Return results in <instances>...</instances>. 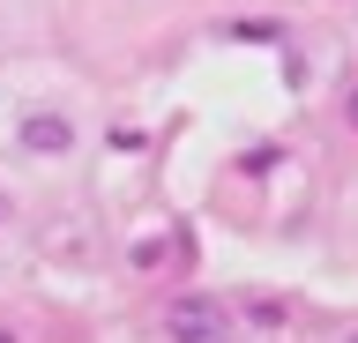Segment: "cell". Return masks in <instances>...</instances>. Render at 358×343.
Returning a JSON list of instances; mask_svg holds the SVG:
<instances>
[{
    "label": "cell",
    "instance_id": "obj_2",
    "mask_svg": "<svg viewBox=\"0 0 358 343\" xmlns=\"http://www.w3.org/2000/svg\"><path fill=\"white\" fill-rule=\"evenodd\" d=\"M67 142H75V127H67L60 112H30V119H22V149H45V157H60Z\"/></svg>",
    "mask_w": 358,
    "mask_h": 343
},
{
    "label": "cell",
    "instance_id": "obj_4",
    "mask_svg": "<svg viewBox=\"0 0 358 343\" xmlns=\"http://www.w3.org/2000/svg\"><path fill=\"white\" fill-rule=\"evenodd\" d=\"M0 343H15V336H0Z\"/></svg>",
    "mask_w": 358,
    "mask_h": 343
},
{
    "label": "cell",
    "instance_id": "obj_5",
    "mask_svg": "<svg viewBox=\"0 0 358 343\" xmlns=\"http://www.w3.org/2000/svg\"><path fill=\"white\" fill-rule=\"evenodd\" d=\"M351 343H358V336H351Z\"/></svg>",
    "mask_w": 358,
    "mask_h": 343
},
{
    "label": "cell",
    "instance_id": "obj_1",
    "mask_svg": "<svg viewBox=\"0 0 358 343\" xmlns=\"http://www.w3.org/2000/svg\"><path fill=\"white\" fill-rule=\"evenodd\" d=\"M164 336L172 343H224V306L201 298V291L172 298V306H164Z\"/></svg>",
    "mask_w": 358,
    "mask_h": 343
},
{
    "label": "cell",
    "instance_id": "obj_3",
    "mask_svg": "<svg viewBox=\"0 0 358 343\" xmlns=\"http://www.w3.org/2000/svg\"><path fill=\"white\" fill-rule=\"evenodd\" d=\"M343 119H351V127H358V90H351V97H343Z\"/></svg>",
    "mask_w": 358,
    "mask_h": 343
}]
</instances>
